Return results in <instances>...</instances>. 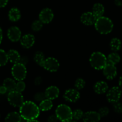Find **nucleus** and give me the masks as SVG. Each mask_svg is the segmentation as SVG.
<instances>
[{"label":"nucleus","mask_w":122,"mask_h":122,"mask_svg":"<svg viewBox=\"0 0 122 122\" xmlns=\"http://www.w3.org/2000/svg\"><path fill=\"white\" fill-rule=\"evenodd\" d=\"M19 108V113L23 119L29 122L38 121L36 119L40 114V110L35 102L30 101H24Z\"/></svg>","instance_id":"obj_1"},{"label":"nucleus","mask_w":122,"mask_h":122,"mask_svg":"<svg viewBox=\"0 0 122 122\" xmlns=\"http://www.w3.org/2000/svg\"><path fill=\"white\" fill-rule=\"evenodd\" d=\"M94 25L97 31L103 35L110 33L113 30L114 26L111 19L103 15L97 19Z\"/></svg>","instance_id":"obj_2"},{"label":"nucleus","mask_w":122,"mask_h":122,"mask_svg":"<svg viewBox=\"0 0 122 122\" xmlns=\"http://www.w3.org/2000/svg\"><path fill=\"white\" fill-rule=\"evenodd\" d=\"M89 62L95 70H102L107 63V57L101 52H94L89 58Z\"/></svg>","instance_id":"obj_3"},{"label":"nucleus","mask_w":122,"mask_h":122,"mask_svg":"<svg viewBox=\"0 0 122 122\" xmlns=\"http://www.w3.org/2000/svg\"><path fill=\"white\" fill-rule=\"evenodd\" d=\"M56 115L58 120L68 122L72 120V110L69 106L66 104H60L56 110Z\"/></svg>","instance_id":"obj_4"},{"label":"nucleus","mask_w":122,"mask_h":122,"mask_svg":"<svg viewBox=\"0 0 122 122\" xmlns=\"http://www.w3.org/2000/svg\"><path fill=\"white\" fill-rule=\"evenodd\" d=\"M11 74L13 78L16 81H23L27 75V70L25 64L20 62L14 64L11 68Z\"/></svg>","instance_id":"obj_5"},{"label":"nucleus","mask_w":122,"mask_h":122,"mask_svg":"<svg viewBox=\"0 0 122 122\" xmlns=\"http://www.w3.org/2000/svg\"><path fill=\"white\" fill-rule=\"evenodd\" d=\"M7 100L10 104L14 107H20L24 102V98L21 92L15 90L9 92Z\"/></svg>","instance_id":"obj_6"},{"label":"nucleus","mask_w":122,"mask_h":122,"mask_svg":"<svg viewBox=\"0 0 122 122\" xmlns=\"http://www.w3.org/2000/svg\"><path fill=\"white\" fill-rule=\"evenodd\" d=\"M42 67L50 72H56L59 69L60 63L56 58L54 57H48L45 58Z\"/></svg>","instance_id":"obj_7"},{"label":"nucleus","mask_w":122,"mask_h":122,"mask_svg":"<svg viewBox=\"0 0 122 122\" xmlns=\"http://www.w3.org/2000/svg\"><path fill=\"white\" fill-rule=\"evenodd\" d=\"M121 96L122 89L118 86H114L110 89L106 95L108 102L113 104L119 101Z\"/></svg>","instance_id":"obj_8"},{"label":"nucleus","mask_w":122,"mask_h":122,"mask_svg":"<svg viewBox=\"0 0 122 122\" xmlns=\"http://www.w3.org/2000/svg\"><path fill=\"white\" fill-rule=\"evenodd\" d=\"M54 18V13L51 9L49 8H45L42 10L39 14V20L43 24L50 23Z\"/></svg>","instance_id":"obj_9"},{"label":"nucleus","mask_w":122,"mask_h":122,"mask_svg":"<svg viewBox=\"0 0 122 122\" xmlns=\"http://www.w3.org/2000/svg\"><path fill=\"white\" fill-rule=\"evenodd\" d=\"M103 73L105 77L108 80L113 79L117 74V68L115 65L107 63L103 68Z\"/></svg>","instance_id":"obj_10"},{"label":"nucleus","mask_w":122,"mask_h":122,"mask_svg":"<svg viewBox=\"0 0 122 122\" xmlns=\"http://www.w3.org/2000/svg\"><path fill=\"white\" fill-rule=\"evenodd\" d=\"M63 98L68 102H75L80 98V93L77 89H69L65 91Z\"/></svg>","instance_id":"obj_11"},{"label":"nucleus","mask_w":122,"mask_h":122,"mask_svg":"<svg viewBox=\"0 0 122 122\" xmlns=\"http://www.w3.org/2000/svg\"><path fill=\"white\" fill-rule=\"evenodd\" d=\"M7 36L11 41L17 42L21 38V32L17 26H11L7 31Z\"/></svg>","instance_id":"obj_12"},{"label":"nucleus","mask_w":122,"mask_h":122,"mask_svg":"<svg viewBox=\"0 0 122 122\" xmlns=\"http://www.w3.org/2000/svg\"><path fill=\"white\" fill-rule=\"evenodd\" d=\"M20 44L21 46L26 49H29L33 46L35 42V36L32 34H26L20 38Z\"/></svg>","instance_id":"obj_13"},{"label":"nucleus","mask_w":122,"mask_h":122,"mask_svg":"<svg viewBox=\"0 0 122 122\" xmlns=\"http://www.w3.org/2000/svg\"><path fill=\"white\" fill-rule=\"evenodd\" d=\"M97 17L92 12H86L83 13L81 16V21L83 25L86 26H91L94 25Z\"/></svg>","instance_id":"obj_14"},{"label":"nucleus","mask_w":122,"mask_h":122,"mask_svg":"<svg viewBox=\"0 0 122 122\" xmlns=\"http://www.w3.org/2000/svg\"><path fill=\"white\" fill-rule=\"evenodd\" d=\"M101 118L98 112L89 111L84 113L82 119L85 122H97L100 121Z\"/></svg>","instance_id":"obj_15"},{"label":"nucleus","mask_w":122,"mask_h":122,"mask_svg":"<svg viewBox=\"0 0 122 122\" xmlns=\"http://www.w3.org/2000/svg\"><path fill=\"white\" fill-rule=\"evenodd\" d=\"M44 94H45L46 98L53 100L58 97L60 94V90L58 87L56 86H51L46 88Z\"/></svg>","instance_id":"obj_16"},{"label":"nucleus","mask_w":122,"mask_h":122,"mask_svg":"<svg viewBox=\"0 0 122 122\" xmlns=\"http://www.w3.org/2000/svg\"><path fill=\"white\" fill-rule=\"evenodd\" d=\"M94 89L97 94H105L108 89V84L104 81H99L95 84Z\"/></svg>","instance_id":"obj_17"},{"label":"nucleus","mask_w":122,"mask_h":122,"mask_svg":"<svg viewBox=\"0 0 122 122\" xmlns=\"http://www.w3.org/2000/svg\"><path fill=\"white\" fill-rule=\"evenodd\" d=\"M7 53L8 61H10L11 63L15 64L20 61L21 57L17 51L15 50H10Z\"/></svg>","instance_id":"obj_18"},{"label":"nucleus","mask_w":122,"mask_h":122,"mask_svg":"<svg viewBox=\"0 0 122 122\" xmlns=\"http://www.w3.org/2000/svg\"><path fill=\"white\" fill-rule=\"evenodd\" d=\"M21 18V12L17 8H12L8 12V19L10 21L15 22Z\"/></svg>","instance_id":"obj_19"},{"label":"nucleus","mask_w":122,"mask_h":122,"mask_svg":"<svg viewBox=\"0 0 122 122\" xmlns=\"http://www.w3.org/2000/svg\"><path fill=\"white\" fill-rule=\"evenodd\" d=\"M39 108L40 111L46 112L51 110L53 107V103L52 100H49L48 98H45L40 102L39 104Z\"/></svg>","instance_id":"obj_20"},{"label":"nucleus","mask_w":122,"mask_h":122,"mask_svg":"<svg viewBox=\"0 0 122 122\" xmlns=\"http://www.w3.org/2000/svg\"><path fill=\"white\" fill-rule=\"evenodd\" d=\"M105 11V8L102 4L100 3H96L93 5L92 13L95 15L97 19L103 15Z\"/></svg>","instance_id":"obj_21"},{"label":"nucleus","mask_w":122,"mask_h":122,"mask_svg":"<svg viewBox=\"0 0 122 122\" xmlns=\"http://www.w3.org/2000/svg\"><path fill=\"white\" fill-rule=\"evenodd\" d=\"M21 117L20 113L17 112H11L8 113L5 119V121L7 122H20L21 121Z\"/></svg>","instance_id":"obj_22"},{"label":"nucleus","mask_w":122,"mask_h":122,"mask_svg":"<svg viewBox=\"0 0 122 122\" xmlns=\"http://www.w3.org/2000/svg\"><path fill=\"white\" fill-rule=\"evenodd\" d=\"M111 50L114 52H117L119 51L122 48V42L119 38H114L111 40L110 44Z\"/></svg>","instance_id":"obj_23"},{"label":"nucleus","mask_w":122,"mask_h":122,"mask_svg":"<svg viewBox=\"0 0 122 122\" xmlns=\"http://www.w3.org/2000/svg\"><path fill=\"white\" fill-rule=\"evenodd\" d=\"M107 63H111L114 65H116L119 63L120 61V57L118 53L116 52H113L110 54L107 57Z\"/></svg>","instance_id":"obj_24"},{"label":"nucleus","mask_w":122,"mask_h":122,"mask_svg":"<svg viewBox=\"0 0 122 122\" xmlns=\"http://www.w3.org/2000/svg\"><path fill=\"white\" fill-rule=\"evenodd\" d=\"M3 85L5 87L7 91L10 92L15 90L16 83L13 79L7 78L4 81Z\"/></svg>","instance_id":"obj_25"},{"label":"nucleus","mask_w":122,"mask_h":122,"mask_svg":"<svg viewBox=\"0 0 122 122\" xmlns=\"http://www.w3.org/2000/svg\"><path fill=\"white\" fill-rule=\"evenodd\" d=\"M33 60L36 64H38L40 66H42L45 60V57L42 52L37 51L34 54Z\"/></svg>","instance_id":"obj_26"},{"label":"nucleus","mask_w":122,"mask_h":122,"mask_svg":"<svg viewBox=\"0 0 122 122\" xmlns=\"http://www.w3.org/2000/svg\"><path fill=\"white\" fill-rule=\"evenodd\" d=\"M8 61L7 53L4 50L0 49V66H4L6 65Z\"/></svg>","instance_id":"obj_27"},{"label":"nucleus","mask_w":122,"mask_h":122,"mask_svg":"<svg viewBox=\"0 0 122 122\" xmlns=\"http://www.w3.org/2000/svg\"><path fill=\"white\" fill-rule=\"evenodd\" d=\"M43 27V23L41 20H35L32 24V29L35 32H38Z\"/></svg>","instance_id":"obj_28"},{"label":"nucleus","mask_w":122,"mask_h":122,"mask_svg":"<svg viewBox=\"0 0 122 122\" xmlns=\"http://www.w3.org/2000/svg\"><path fill=\"white\" fill-rule=\"evenodd\" d=\"M84 113L82 110L77 109L72 112V118L73 119L75 120H81L83 117V116Z\"/></svg>","instance_id":"obj_29"},{"label":"nucleus","mask_w":122,"mask_h":122,"mask_svg":"<svg viewBox=\"0 0 122 122\" xmlns=\"http://www.w3.org/2000/svg\"><path fill=\"white\" fill-rule=\"evenodd\" d=\"M86 82L82 78H78L75 82V86L77 89H82L85 87Z\"/></svg>","instance_id":"obj_30"},{"label":"nucleus","mask_w":122,"mask_h":122,"mask_svg":"<svg viewBox=\"0 0 122 122\" xmlns=\"http://www.w3.org/2000/svg\"><path fill=\"white\" fill-rule=\"evenodd\" d=\"M26 88V84L23 81H19L15 85V90L20 92H22Z\"/></svg>","instance_id":"obj_31"},{"label":"nucleus","mask_w":122,"mask_h":122,"mask_svg":"<svg viewBox=\"0 0 122 122\" xmlns=\"http://www.w3.org/2000/svg\"><path fill=\"white\" fill-rule=\"evenodd\" d=\"M113 109L116 113L121 114L122 113V104L119 101L113 103Z\"/></svg>","instance_id":"obj_32"},{"label":"nucleus","mask_w":122,"mask_h":122,"mask_svg":"<svg viewBox=\"0 0 122 122\" xmlns=\"http://www.w3.org/2000/svg\"><path fill=\"white\" fill-rule=\"evenodd\" d=\"M109 108L107 107H102L98 111V113L100 114V116L101 117H103L107 116V115L109 113Z\"/></svg>","instance_id":"obj_33"},{"label":"nucleus","mask_w":122,"mask_h":122,"mask_svg":"<svg viewBox=\"0 0 122 122\" xmlns=\"http://www.w3.org/2000/svg\"><path fill=\"white\" fill-rule=\"evenodd\" d=\"M46 97H45V94L44 92H41L36 93L34 96V99L35 100V101H38V102H41Z\"/></svg>","instance_id":"obj_34"},{"label":"nucleus","mask_w":122,"mask_h":122,"mask_svg":"<svg viewBox=\"0 0 122 122\" xmlns=\"http://www.w3.org/2000/svg\"><path fill=\"white\" fill-rule=\"evenodd\" d=\"M58 120V118H57L56 115H51L48 119V121L50 122H56Z\"/></svg>","instance_id":"obj_35"},{"label":"nucleus","mask_w":122,"mask_h":122,"mask_svg":"<svg viewBox=\"0 0 122 122\" xmlns=\"http://www.w3.org/2000/svg\"><path fill=\"white\" fill-rule=\"evenodd\" d=\"M42 79L40 76L36 77L35 79V84L36 85H39L42 83Z\"/></svg>","instance_id":"obj_36"},{"label":"nucleus","mask_w":122,"mask_h":122,"mask_svg":"<svg viewBox=\"0 0 122 122\" xmlns=\"http://www.w3.org/2000/svg\"><path fill=\"white\" fill-rule=\"evenodd\" d=\"M8 2V0H0V8L5 7Z\"/></svg>","instance_id":"obj_37"},{"label":"nucleus","mask_w":122,"mask_h":122,"mask_svg":"<svg viewBox=\"0 0 122 122\" xmlns=\"http://www.w3.org/2000/svg\"><path fill=\"white\" fill-rule=\"evenodd\" d=\"M7 92V90L4 86L2 85V86H0V94H5Z\"/></svg>","instance_id":"obj_38"},{"label":"nucleus","mask_w":122,"mask_h":122,"mask_svg":"<svg viewBox=\"0 0 122 122\" xmlns=\"http://www.w3.org/2000/svg\"><path fill=\"white\" fill-rule=\"evenodd\" d=\"M114 2L117 6H122V1L121 0H115Z\"/></svg>","instance_id":"obj_39"},{"label":"nucleus","mask_w":122,"mask_h":122,"mask_svg":"<svg viewBox=\"0 0 122 122\" xmlns=\"http://www.w3.org/2000/svg\"><path fill=\"white\" fill-rule=\"evenodd\" d=\"M119 88L122 90V76H121L119 78Z\"/></svg>","instance_id":"obj_40"},{"label":"nucleus","mask_w":122,"mask_h":122,"mask_svg":"<svg viewBox=\"0 0 122 122\" xmlns=\"http://www.w3.org/2000/svg\"><path fill=\"white\" fill-rule=\"evenodd\" d=\"M2 29L0 27V44H1V42H2Z\"/></svg>","instance_id":"obj_41"}]
</instances>
